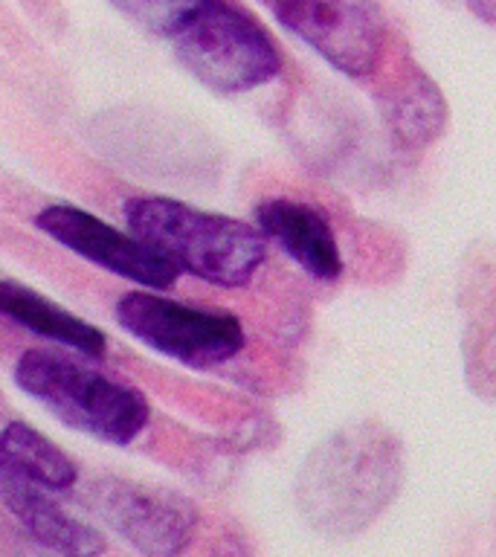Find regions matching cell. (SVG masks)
<instances>
[{"label": "cell", "instance_id": "obj_1", "mask_svg": "<svg viewBox=\"0 0 496 557\" xmlns=\"http://www.w3.org/2000/svg\"><path fill=\"white\" fill-rule=\"evenodd\" d=\"M131 233L177 273L218 287H244L268 256L264 235L235 218L209 215L181 200L134 198L125 207Z\"/></svg>", "mask_w": 496, "mask_h": 557}, {"label": "cell", "instance_id": "obj_2", "mask_svg": "<svg viewBox=\"0 0 496 557\" xmlns=\"http://www.w3.org/2000/svg\"><path fill=\"white\" fill-rule=\"evenodd\" d=\"M15 381L64 424L120 447L134 442L148 424V404L137 389L108 381L55 351H26L17 360Z\"/></svg>", "mask_w": 496, "mask_h": 557}, {"label": "cell", "instance_id": "obj_3", "mask_svg": "<svg viewBox=\"0 0 496 557\" xmlns=\"http://www.w3.org/2000/svg\"><path fill=\"white\" fill-rule=\"evenodd\" d=\"M172 38L183 67L218 94L268 85L282 70L273 38L226 0H203Z\"/></svg>", "mask_w": 496, "mask_h": 557}, {"label": "cell", "instance_id": "obj_4", "mask_svg": "<svg viewBox=\"0 0 496 557\" xmlns=\"http://www.w3.org/2000/svg\"><path fill=\"white\" fill-rule=\"evenodd\" d=\"M116 320L146 346L195 369L226 363L244 348V329L238 317L203 311L154 294L137 290L122 296L116 305Z\"/></svg>", "mask_w": 496, "mask_h": 557}, {"label": "cell", "instance_id": "obj_5", "mask_svg": "<svg viewBox=\"0 0 496 557\" xmlns=\"http://www.w3.org/2000/svg\"><path fill=\"white\" fill-rule=\"evenodd\" d=\"M276 17L331 67L351 78L372 76L386 47L377 0H273Z\"/></svg>", "mask_w": 496, "mask_h": 557}, {"label": "cell", "instance_id": "obj_6", "mask_svg": "<svg viewBox=\"0 0 496 557\" xmlns=\"http://www.w3.org/2000/svg\"><path fill=\"white\" fill-rule=\"evenodd\" d=\"M38 230L64 244L67 250L85 256L99 268L120 273V276L139 282L146 287H172L177 282V270L157 256L151 247L139 242L137 235L116 233L113 226L76 207H47L35 218Z\"/></svg>", "mask_w": 496, "mask_h": 557}, {"label": "cell", "instance_id": "obj_7", "mask_svg": "<svg viewBox=\"0 0 496 557\" xmlns=\"http://www.w3.org/2000/svg\"><path fill=\"white\" fill-rule=\"evenodd\" d=\"M90 496L104 520L111 522L122 537L146 552L174 555L189 540L195 517L186 511V505L172 496L151 494L146 487L128 485V482H102Z\"/></svg>", "mask_w": 496, "mask_h": 557}, {"label": "cell", "instance_id": "obj_8", "mask_svg": "<svg viewBox=\"0 0 496 557\" xmlns=\"http://www.w3.org/2000/svg\"><path fill=\"white\" fill-rule=\"evenodd\" d=\"M256 218H259L261 235L276 242L308 276L320 282H334L343 276V252H339L337 235L320 209L299 203V200L276 198L261 203Z\"/></svg>", "mask_w": 496, "mask_h": 557}, {"label": "cell", "instance_id": "obj_9", "mask_svg": "<svg viewBox=\"0 0 496 557\" xmlns=\"http://www.w3.org/2000/svg\"><path fill=\"white\" fill-rule=\"evenodd\" d=\"M0 499L15 520L29 531V537L41 546L64 552V555H99L104 552L102 537L90 525L73 520L50 496V487L38 485L21 470L0 461Z\"/></svg>", "mask_w": 496, "mask_h": 557}, {"label": "cell", "instance_id": "obj_10", "mask_svg": "<svg viewBox=\"0 0 496 557\" xmlns=\"http://www.w3.org/2000/svg\"><path fill=\"white\" fill-rule=\"evenodd\" d=\"M0 317H9L17 325L50 337L67 348H76L87 357H104V334L94 329L90 322L78 320L70 311L59 308L50 299H44L29 287H21L15 282L0 278Z\"/></svg>", "mask_w": 496, "mask_h": 557}, {"label": "cell", "instance_id": "obj_11", "mask_svg": "<svg viewBox=\"0 0 496 557\" xmlns=\"http://www.w3.org/2000/svg\"><path fill=\"white\" fill-rule=\"evenodd\" d=\"M383 120L389 125L400 146L421 148L433 143L442 134L447 122V104H444L438 87L424 73H409L383 96Z\"/></svg>", "mask_w": 496, "mask_h": 557}, {"label": "cell", "instance_id": "obj_12", "mask_svg": "<svg viewBox=\"0 0 496 557\" xmlns=\"http://www.w3.org/2000/svg\"><path fill=\"white\" fill-rule=\"evenodd\" d=\"M0 461L50 491H70L78 479L76 465L55 444L17 421L0 433Z\"/></svg>", "mask_w": 496, "mask_h": 557}, {"label": "cell", "instance_id": "obj_13", "mask_svg": "<svg viewBox=\"0 0 496 557\" xmlns=\"http://www.w3.org/2000/svg\"><path fill=\"white\" fill-rule=\"evenodd\" d=\"M116 7L157 35L181 33V26L200 9L203 0H113Z\"/></svg>", "mask_w": 496, "mask_h": 557}]
</instances>
